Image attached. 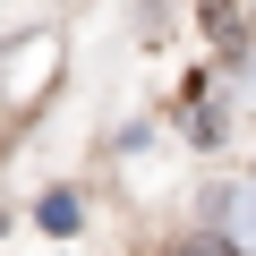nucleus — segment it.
<instances>
[{"mask_svg": "<svg viewBox=\"0 0 256 256\" xmlns=\"http://www.w3.org/2000/svg\"><path fill=\"white\" fill-rule=\"evenodd\" d=\"M205 34H214L222 52H239V43H248V18H239V9H205Z\"/></svg>", "mask_w": 256, "mask_h": 256, "instance_id": "f257e3e1", "label": "nucleus"}, {"mask_svg": "<svg viewBox=\"0 0 256 256\" xmlns=\"http://www.w3.org/2000/svg\"><path fill=\"white\" fill-rule=\"evenodd\" d=\"M171 256H230L222 239H188V248H171Z\"/></svg>", "mask_w": 256, "mask_h": 256, "instance_id": "f03ea898", "label": "nucleus"}]
</instances>
